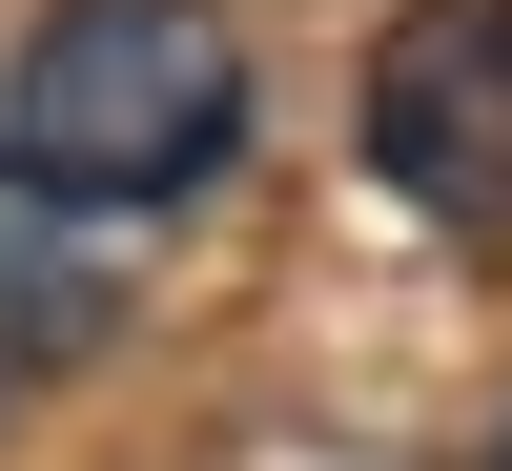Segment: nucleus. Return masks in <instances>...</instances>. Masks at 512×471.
Listing matches in <instances>:
<instances>
[{"label": "nucleus", "mask_w": 512, "mask_h": 471, "mask_svg": "<svg viewBox=\"0 0 512 471\" xmlns=\"http://www.w3.org/2000/svg\"><path fill=\"white\" fill-rule=\"evenodd\" d=\"M0 144H21L82 226H144V205L226 185V144H246L226 0H41L21 62H0Z\"/></svg>", "instance_id": "f257e3e1"}, {"label": "nucleus", "mask_w": 512, "mask_h": 471, "mask_svg": "<svg viewBox=\"0 0 512 471\" xmlns=\"http://www.w3.org/2000/svg\"><path fill=\"white\" fill-rule=\"evenodd\" d=\"M349 144L410 226L451 246H512V0H410L349 82Z\"/></svg>", "instance_id": "f03ea898"}, {"label": "nucleus", "mask_w": 512, "mask_h": 471, "mask_svg": "<svg viewBox=\"0 0 512 471\" xmlns=\"http://www.w3.org/2000/svg\"><path fill=\"white\" fill-rule=\"evenodd\" d=\"M492 471H512V431H492Z\"/></svg>", "instance_id": "20e7f679"}, {"label": "nucleus", "mask_w": 512, "mask_h": 471, "mask_svg": "<svg viewBox=\"0 0 512 471\" xmlns=\"http://www.w3.org/2000/svg\"><path fill=\"white\" fill-rule=\"evenodd\" d=\"M82 328H103V246H82V205L0 144V369H62Z\"/></svg>", "instance_id": "7ed1b4c3"}]
</instances>
